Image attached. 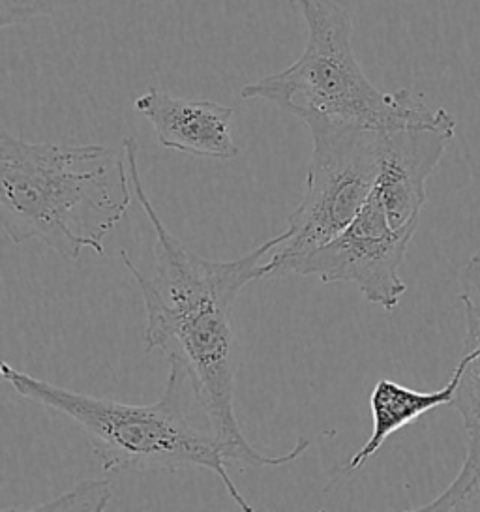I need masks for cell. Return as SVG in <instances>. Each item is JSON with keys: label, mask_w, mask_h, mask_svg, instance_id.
Here are the masks:
<instances>
[{"label": "cell", "mask_w": 480, "mask_h": 512, "mask_svg": "<svg viewBox=\"0 0 480 512\" xmlns=\"http://www.w3.org/2000/svg\"><path fill=\"white\" fill-rule=\"evenodd\" d=\"M456 128H398L383 132L381 169L374 194L392 227L419 224L426 182L443 160Z\"/></svg>", "instance_id": "obj_8"}, {"label": "cell", "mask_w": 480, "mask_h": 512, "mask_svg": "<svg viewBox=\"0 0 480 512\" xmlns=\"http://www.w3.org/2000/svg\"><path fill=\"white\" fill-rule=\"evenodd\" d=\"M134 188L124 151L105 145L32 143L2 128L0 224L21 246L38 241L77 261L83 250L104 257Z\"/></svg>", "instance_id": "obj_2"}, {"label": "cell", "mask_w": 480, "mask_h": 512, "mask_svg": "<svg viewBox=\"0 0 480 512\" xmlns=\"http://www.w3.org/2000/svg\"><path fill=\"white\" fill-rule=\"evenodd\" d=\"M81 0H0L2 29L25 25L38 17L53 16L66 8H72Z\"/></svg>", "instance_id": "obj_12"}, {"label": "cell", "mask_w": 480, "mask_h": 512, "mask_svg": "<svg viewBox=\"0 0 480 512\" xmlns=\"http://www.w3.org/2000/svg\"><path fill=\"white\" fill-rule=\"evenodd\" d=\"M134 109L150 122L164 149L212 160L240 156L233 136V107L149 89L135 100Z\"/></svg>", "instance_id": "obj_9"}, {"label": "cell", "mask_w": 480, "mask_h": 512, "mask_svg": "<svg viewBox=\"0 0 480 512\" xmlns=\"http://www.w3.org/2000/svg\"><path fill=\"white\" fill-rule=\"evenodd\" d=\"M417 226L392 227L372 192L349 227L297 261L291 274L353 284L366 301L392 312L407 291L400 269Z\"/></svg>", "instance_id": "obj_6"}, {"label": "cell", "mask_w": 480, "mask_h": 512, "mask_svg": "<svg viewBox=\"0 0 480 512\" xmlns=\"http://www.w3.org/2000/svg\"><path fill=\"white\" fill-rule=\"evenodd\" d=\"M462 368L456 364L447 385L439 391L422 392L404 387L392 379L381 377L375 383L374 391L370 394V411H372V434L368 441L360 447V451L351 456V460L340 471L344 475L355 473L368 464L379 449L387 443L390 436L398 430L419 421L422 415L435 407L450 406L454 391L458 387Z\"/></svg>", "instance_id": "obj_10"}, {"label": "cell", "mask_w": 480, "mask_h": 512, "mask_svg": "<svg viewBox=\"0 0 480 512\" xmlns=\"http://www.w3.org/2000/svg\"><path fill=\"white\" fill-rule=\"evenodd\" d=\"M137 149L134 137L122 141L135 199L156 233L154 263L147 272L128 252H120V257L143 295L147 316L145 351L162 353L169 366H177L188 377L199 406L227 449L233 466H289L310 449V439L300 437L293 449L282 454L257 451L242 434L235 411V304L252 282L267 278L265 263L282 241V233L231 261H214L195 254L171 235L152 205L141 179Z\"/></svg>", "instance_id": "obj_1"}, {"label": "cell", "mask_w": 480, "mask_h": 512, "mask_svg": "<svg viewBox=\"0 0 480 512\" xmlns=\"http://www.w3.org/2000/svg\"><path fill=\"white\" fill-rule=\"evenodd\" d=\"M460 301L464 306V353L458 387L450 406L454 407L467 434L464 464L449 488L434 501L415 511L480 512V250L467 259L460 271Z\"/></svg>", "instance_id": "obj_7"}, {"label": "cell", "mask_w": 480, "mask_h": 512, "mask_svg": "<svg viewBox=\"0 0 480 512\" xmlns=\"http://www.w3.org/2000/svg\"><path fill=\"white\" fill-rule=\"evenodd\" d=\"M113 501L109 481H81L72 490L53 497L32 511H105Z\"/></svg>", "instance_id": "obj_11"}, {"label": "cell", "mask_w": 480, "mask_h": 512, "mask_svg": "<svg viewBox=\"0 0 480 512\" xmlns=\"http://www.w3.org/2000/svg\"><path fill=\"white\" fill-rule=\"evenodd\" d=\"M306 126L312 134V156L304 196L265 263L267 278L291 276L297 261L347 229L379 177L385 130L321 119Z\"/></svg>", "instance_id": "obj_5"}, {"label": "cell", "mask_w": 480, "mask_h": 512, "mask_svg": "<svg viewBox=\"0 0 480 512\" xmlns=\"http://www.w3.org/2000/svg\"><path fill=\"white\" fill-rule=\"evenodd\" d=\"M2 377L19 396L75 422L104 473L207 469L224 484L240 511L254 512L229 475L233 464L222 441L210 424L195 422L194 413L203 407L177 366H169L164 394L147 406L70 391L8 362L2 364Z\"/></svg>", "instance_id": "obj_3"}, {"label": "cell", "mask_w": 480, "mask_h": 512, "mask_svg": "<svg viewBox=\"0 0 480 512\" xmlns=\"http://www.w3.org/2000/svg\"><path fill=\"white\" fill-rule=\"evenodd\" d=\"M308 27L297 61L240 91L267 100L300 121L340 122L374 130L456 128L443 107L426 106L411 91L383 92L364 74L353 49V17L336 0H289Z\"/></svg>", "instance_id": "obj_4"}]
</instances>
